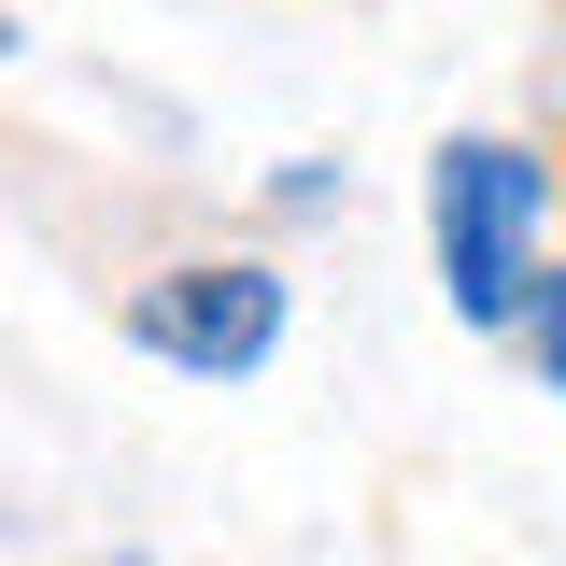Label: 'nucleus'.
Wrapping results in <instances>:
<instances>
[{"label": "nucleus", "instance_id": "obj_2", "mask_svg": "<svg viewBox=\"0 0 566 566\" xmlns=\"http://www.w3.org/2000/svg\"><path fill=\"white\" fill-rule=\"evenodd\" d=\"M128 340L170 354V368H255V354L283 340V270H255V255H199V270H156L128 283Z\"/></svg>", "mask_w": 566, "mask_h": 566}, {"label": "nucleus", "instance_id": "obj_1", "mask_svg": "<svg viewBox=\"0 0 566 566\" xmlns=\"http://www.w3.org/2000/svg\"><path fill=\"white\" fill-rule=\"evenodd\" d=\"M439 283H453V312L468 326H524L538 312V227H553V170L524 156V142H439Z\"/></svg>", "mask_w": 566, "mask_h": 566}, {"label": "nucleus", "instance_id": "obj_3", "mask_svg": "<svg viewBox=\"0 0 566 566\" xmlns=\"http://www.w3.org/2000/svg\"><path fill=\"white\" fill-rule=\"evenodd\" d=\"M524 340H538V368H553V382H566V270L538 283V312H524Z\"/></svg>", "mask_w": 566, "mask_h": 566}]
</instances>
